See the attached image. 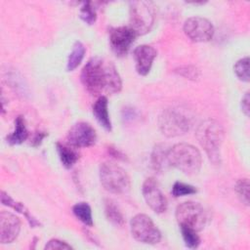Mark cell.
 <instances>
[{"instance_id": "13", "label": "cell", "mask_w": 250, "mask_h": 250, "mask_svg": "<svg viewBox=\"0 0 250 250\" xmlns=\"http://www.w3.org/2000/svg\"><path fill=\"white\" fill-rule=\"evenodd\" d=\"M21 230L20 219L8 211L0 213V241L1 243H11L19 235Z\"/></svg>"}, {"instance_id": "5", "label": "cell", "mask_w": 250, "mask_h": 250, "mask_svg": "<svg viewBox=\"0 0 250 250\" xmlns=\"http://www.w3.org/2000/svg\"><path fill=\"white\" fill-rule=\"evenodd\" d=\"M100 180L109 192L122 194L130 189V178L126 171L112 162H104L100 166Z\"/></svg>"}, {"instance_id": "19", "label": "cell", "mask_w": 250, "mask_h": 250, "mask_svg": "<svg viewBox=\"0 0 250 250\" xmlns=\"http://www.w3.org/2000/svg\"><path fill=\"white\" fill-rule=\"evenodd\" d=\"M57 150L59 153V157L61 159V162L65 168H71L79 159L78 152L68 146L62 145L61 143L57 144Z\"/></svg>"}, {"instance_id": "24", "label": "cell", "mask_w": 250, "mask_h": 250, "mask_svg": "<svg viewBox=\"0 0 250 250\" xmlns=\"http://www.w3.org/2000/svg\"><path fill=\"white\" fill-rule=\"evenodd\" d=\"M234 72L236 76L245 82L249 81V58L245 57L234 64Z\"/></svg>"}, {"instance_id": "14", "label": "cell", "mask_w": 250, "mask_h": 250, "mask_svg": "<svg viewBox=\"0 0 250 250\" xmlns=\"http://www.w3.org/2000/svg\"><path fill=\"white\" fill-rule=\"evenodd\" d=\"M156 55V50L149 45H140L134 50L136 69L140 75L145 76L149 72Z\"/></svg>"}, {"instance_id": "22", "label": "cell", "mask_w": 250, "mask_h": 250, "mask_svg": "<svg viewBox=\"0 0 250 250\" xmlns=\"http://www.w3.org/2000/svg\"><path fill=\"white\" fill-rule=\"evenodd\" d=\"M104 210H105V215L108 221H110L112 224L116 226H123L124 224V217L121 211L119 210L118 206L111 201V200H106L104 204Z\"/></svg>"}, {"instance_id": "11", "label": "cell", "mask_w": 250, "mask_h": 250, "mask_svg": "<svg viewBox=\"0 0 250 250\" xmlns=\"http://www.w3.org/2000/svg\"><path fill=\"white\" fill-rule=\"evenodd\" d=\"M142 192L146 204L156 213H163L167 209V199L154 179H146L143 185Z\"/></svg>"}, {"instance_id": "30", "label": "cell", "mask_w": 250, "mask_h": 250, "mask_svg": "<svg viewBox=\"0 0 250 250\" xmlns=\"http://www.w3.org/2000/svg\"><path fill=\"white\" fill-rule=\"evenodd\" d=\"M181 74L182 73H185V74H183L185 77H188V78H196L197 77V69H195V68H193V69H189V67H188L186 70H183V69H181L180 71H179Z\"/></svg>"}, {"instance_id": "26", "label": "cell", "mask_w": 250, "mask_h": 250, "mask_svg": "<svg viewBox=\"0 0 250 250\" xmlns=\"http://www.w3.org/2000/svg\"><path fill=\"white\" fill-rule=\"evenodd\" d=\"M235 190L240 200L245 205H249V182L248 179H240L236 182Z\"/></svg>"}, {"instance_id": "6", "label": "cell", "mask_w": 250, "mask_h": 250, "mask_svg": "<svg viewBox=\"0 0 250 250\" xmlns=\"http://www.w3.org/2000/svg\"><path fill=\"white\" fill-rule=\"evenodd\" d=\"M176 219L180 226L199 231L207 224L208 213L201 204L193 201H186L178 205Z\"/></svg>"}, {"instance_id": "3", "label": "cell", "mask_w": 250, "mask_h": 250, "mask_svg": "<svg viewBox=\"0 0 250 250\" xmlns=\"http://www.w3.org/2000/svg\"><path fill=\"white\" fill-rule=\"evenodd\" d=\"M169 164L187 175H195L199 172L202 163L200 151L192 145L176 144L168 150Z\"/></svg>"}, {"instance_id": "8", "label": "cell", "mask_w": 250, "mask_h": 250, "mask_svg": "<svg viewBox=\"0 0 250 250\" xmlns=\"http://www.w3.org/2000/svg\"><path fill=\"white\" fill-rule=\"evenodd\" d=\"M133 237L146 244H156L161 239V233L152 220L145 214L134 216L130 223Z\"/></svg>"}, {"instance_id": "16", "label": "cell", "mask_w": 250, "mask_h": 250, "mask_svg": "<svg viewBox=\"0 0 250 250\" xmlns=\"http://www.w3.org/2000/svg\"><path fill=\"white\" fill-rule=\"evenodd\" d=\"M168 150L165 145H157L151 153V165L155 171L163 172L170 164L168 161Z\"/></svg>"}, {"instance_id": "25", "label": "cell", "mask_w": 250, "mask_h": 250, "mask_svg": "<svg viewBox=\"0 0 250 250\" xmlns=\"http://www.w3.org/2000/svg\"><path fill=\"white\" fill-rule=\"evenodd\" d=\"M80 18L88 24H93L96 21V9L93 7L92 2H84L80 9Z\"/></svg>"}, {"instance_id": "2", "label": "cell", "mask_w": 250, "mask_h": 250, "mask_svg": "<svg viewBox=\"0 0 250 250\" xmlns=\"http://www.w3.org/2000/svg\"><path fill=\"white\" fill-rule=\"evenodd\" d=\"M196 138L209 159L214 164H219L221 161V146L224 141L222 125L214 119H206L197 127Z\"/></svg>"}, {"instance_id": "27", "label": "cell", "mask_w": 250, "mask_h": 250, "mask_svg": "<svg viewBox=\"0 0 250 250\" xmlns=\"http://www.w3.org/2000/svg\"><path fill=\"white\" fill-rule=\"evenodd\" d=\"M196 192V188L190 185L184 184L181 182H176L172 188V194L175 197L193 194Z\"/></svg>"}, {"instance_id": "1", "label": "cell", "mask_w": 250, "mask_h": 250, "mask_svg": "<svg viewBox=\"0 0 250 250\" xmlns=\"http://www.w3.org/2000/svg\"><path fill=\"white\" fill-rule=\"evenodd\" d=\"M81 82L92 94H116L122 88V81L115 65L104 59H90L81 71Z\"/></svg>"}, {"instance_id": "4", "label": "cell", "mask_w": 250, "mask_h": 250, "mask_svg": "<svg viewBox=\"0 0 250 250\" xmlns=\"http://www.w3.org/2000/svg\"><path fill=\"white\" fill-rule=\"evenodd\" d=\"M158 124L163 135L170 138L176 137L189 130L191 117L181 107H169L160 114Z\"/></svg>"}, {"instance_id": "12", "label": "cell", "mask_w": 250, "mask_h": 250, "mask_svg": "<svg viewBox=\"0 0 250 250\" xmlns=\"http://www.w3.org/2000/svg\"><path fill=\"white\" fill-rule=\"evenodd\" d=\"M137 34L130 26H119L112 28L109 32V43L112 51L118 55H125L133 44Z\"/></svg>"}, {"instance_id": "20", "label": "cell", "mask_w": 250, "mask_h": 250, "mask_svg": "<svg viewBox=\"0 0 250 250\" xmlns=\"http://www.w3.org/2000/svg\"><path fill=\"white\" fill-rule=\"evenodd\" d=\"M85 52H86V49L81 42L76 41L73 44L72 50L68 56L67 63H66V69L68 71L74 70L80 64V62H82V60L84 58Z\"/></svg>"}, {"instance_id": "29", "label": "cell", "mask_w": 250, "mask_h": 250, "mask_svg": "<svg viewBox=\"0 0 250 250\" xmlns=\"http://www.w3.org/2000/svg\"><path fill=\"white\" fill-rule=\"evenodd\" d=\"M249 101H250V99H249V93L247 92L245 95H244V97L242 98V100H241V108H242V111L244 112V114L246 115V116H248L249 115Z\"/></svg>"}, {"instance_id": "15", "label": "cell", "mask_w": 250, "mask_h": 250, "mask_svg": "<svg viewBox=\"0 0 250 250\" xmlns=\"http://www.w3.org/2000/svg\"><path fill=\"white\" fill-rule=\"evenodd\" d=\"M107 99L105 96H100L93 105V114L96 120L107 131L111 130V122L107 109Z\"/></svg>"}, {"instance_id": "18", "label": "cell", "mask_w": 250, "mask_h": 250, "mask_svg": "<svg viewBox=\"0 0 250 250\" xmlns=\"http://www.w3.org/2000/svg\"><path fill=\"white\" fill-rule=\"evenodd\" d=\"M1 202L4 204V205H7V206H10L12 208H14L15 210H17L18 212L21 213L25 218L26 220L29 222L30 226L31 227H35V226H40V223L34 218L32 217L30 214H29V211L27 210V208L21 202H18V201H15L9 194H7L6 192L4 191H1Z\"/></svg>"}, {"instance_id": "9", "label": "cell", "mask_w": 250, "mask_h": 250, "mask_svg": "<svg viewBox=\"0 0 250 250\" xmlns=\"http://www.w3.org/2000/svg\"><path fill=\"white\" fill-rule=\"evenodd\" d=\"M184 31L186 35L195 42H206L212 39L214 27L211 21L201 17H191L185 21Z\"/></svg>"}, {"instance_id": "28", "label": "cell", "mask_w": 250, "mask_h": 250, "mask_svg": "<svg viewBox=\"0 0 250 250\" xmlns=\"http://www.w3.org/2000/svg\"><path fill=\"white\" fill-rule=\"evenodd\" d=\"M72 247L64 241L59 239H51L46 245L45 249H71Z\"/></svg>"}, {"instance_id": "21", "label": "cell", "mask_w": 250, "mask_h": 250, "mask_svg": "<svg viewBox=\"0 0 250 250\" xmlns=\"http://www.w3.org/2000/svg\"><path fill=\"white\" fill-rule=\"evenodd\" d=\"M73 214L75 217L81 221L84 225L92 227L93 226V218H92V211L91 207L86 202H79L76 203L72 207Z\"/></svg>"}, {"instance_id": "23", "label": "cell", "mask_w": 250, "mask_h": 250, "mask_svg": "<svg viewBox=\"0 0 250 250\" xmlns=\"http://www.w3.org/2000/svg\"><path fill=\"white\" fill-rule=\"evenodd\" d=\"M180 227H181V232H182L185 244L189 248H196L200 243V238L197 234V231L184 226H180Z\"/></svg>"}, {"instance_id": "7", "label": "cell", "mask_w": 250, "mask_h": 250, "mask_svg": "<svg viewBox=\"0 0 250 250\" xmlns=\"http://www.w3.org/2000/svg\"><path fill=\"white\" fill-rule=\"evenodd\" d=\"M154 21V7L148 1L130 2V28L138 35L148 32Z\"/></svg>"}, {"instance_id": "31", "label": "cell", "mask_w": 250, "mask_h": 250, "mask_svg": "<svg viewBox=\"0 0 250 250\" xmlns=\"http://www.w3.org/2000/svg\"><path fill=\"white\" fill-rule=\"evenodd\" d=\"M44 137H46V134H45V133H41V132H39V133H36L35 137L33 138V141H32V145H33L34 146H39V145L41 144L42 140L44 139Z\"/></svg>"}, {"instance_id": "10", "label": "cell", "mask_w": 250, "mask_h": 250, "mask_svg": "<svg viewBox=\"0 0 250 250\" xmlns=\"http://www.w3.org/2000/svg\"><path fill=\"white\" fill-rule=\"evenodd\" d=\"M97 134L95 129L86 122L74 124L67 133V142L74 147H87L96 143Z\"/></svg>"}, {"instance_id": "17", "label": "cell", "mask_w": 250, "mask_h": 250, "mask_svg": "<svg viewBox=\"0 0 250 250\" xmlns=\"http://www.w3.org/2000/svg\"><path fill=\"white\" fill-rule=\"evenodd\" d=\"M28 137L25 120L22 116H18L15 120V130L7 137V142L10 145H20Z\"/></svg>"}]
</instances>
